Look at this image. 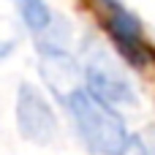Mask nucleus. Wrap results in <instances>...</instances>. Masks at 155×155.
Wrapping results in <instances>:
<instances>
[{"label": "nucleus", "instance_id": "nucleus-1", "mask_svg": "<svg viewBox=\"0 0 155 155\" xmlns=\"http://www.w3.org/2000/svg\"><path fill=\"white\" fill-rule=\"evenodd\" d=\"M63 106L68 109V117L90 155H117L123 150V144L128 142L123 117L112 106L93 98L84 90V84L74 90L63 101Z\"/></svg>", "mask_w": 155, "mask_h": 155}, {"label": "nucleus", "instance_id": "nucleus-2", "mask_svg": "<svg viewBox=\"0 0 155 155\" xmlns=\"http://www.w3.org/2000/svg\"><path fill=\"white\" fill-rule=\"evenodd\" d=\"M14 114H16L19 136L25 142L49 144L57 136V114H54L52 104L46 101V95L35 84H30V82H22L19 84Z\"/></svg>", "mask_w": 155, "mask_h": 155}, {"label": "nucleus", "instance_id": "nucleus-4", "mask_svg": "<svg viewBox=\"0 0 155 155\" xmlns=\"http://www.w3.org/2000/svg\"><path fill=\"white\" fill-rule=\"evenodd\" d=\"M82 84L93 98H98L101 104H106L112 109L136 104V93H134L131 82L106 60H93L82 74Z\"/></svg>", "mask_w": 155, "mask_h": 155}, {"label": "nucleus", "instance_id": "nucleus-6", "mask_svg": "<svg viewBox=\"0 0 155 155\" xmlns=\"http://www.w3.org/2000/svg\"><path fill=\"white\" fill-rule=\"evenodd\" d=\"M11 3L16 5V11H19L25 27H27L38 41L46 38V35L57 27V16L52 14V8H49L44 0H11Z\"/></svg>", "mask_w": 155, "mask_h": 155}, {"label": "nucleus", "instance_id": "nucleus-7", "mask_svg": "<svg viewBox=\"0 0 155 155\" xmlns=\"http://www.w3.org/2000/svg\"><path fill=\"white\" fill-rule=\"evenodd\" d=\"M117 155H153L147 150V144L142 142V136H128V142L123 144V150Z\"/></svg>", "mask_w": 155, "mask_h": 155}, {"label": "nucleus", "instance_id": "nucleus-5", "mask_svg": "<svg viewBox=\"0 0 155 155\" xmlns=\"http://www.w3.org/2000/svg\"><path fill=\"white\" fill-rule=\"evenodd\" d=\"M38 71L60 101H65L74 90L82 87V71L68 52H41Z\"/></svg>", "mask_w": 155, "mask_h": 155}, {"label": "nucleus", "instance_id": "nucleus-3", "mask_svg": "<svg viewBox=\"0 0 155 155\" xmlns=\"http://www.w3.org/2000/svg\"><path fill=\"white\" fill-rule=\"evenodd\" d=\"M104 3H106V8H109L106 27H109V35H112L117 52H120L131 65H136V68L150 65L155 60V54H153V49H150V44L144 41V33H142L139 22H136L123 5H117L114 0H104Z\"/></svg>", "mask_w": 155, "mask_h": 155}, {"label": "nucleus", "instance_id": "nucleus-8", "mask_svg": "<svg viewBox=\"0 0 155 155\" xmlns=\"http://www.w3.org/2000/svg\"><path fill=\"white\" fill-rule=\"evenodd\" d=\"M14 46H16V41H14V38H0V63L14 52Z\"/></svg>", "mask_w": 155, "mask_h": 155}]
</instances>
